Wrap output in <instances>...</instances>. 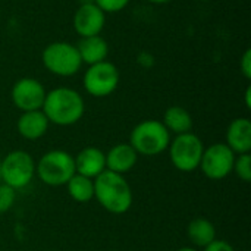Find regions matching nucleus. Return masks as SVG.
<instances>
[{
  "label": "nucleus",
  "instance_id": "10",
  "mask_svg": "<svg viewBox=\"0 0 251 251\" xmlns=\"http://www.w3.org/2000/svg\"><path fill=\"white\" fill-rule=\"evenodd\" d=\"M46 94L47 91L44 85L35 78H28V76L16 81L10 91L12 103L21 112L41 110Z\"/></svg>",
  "mask_w": 251,
  "mask_h": 251
},
{
  "label": "nucleus",
  "instance_id": "18",
  "mask_svg": "<svg viewBox=\"0 0 251 251\" xmlns=\"http://www.w3.org/2000/svg\"><path fill=\"white\" fill-rule=\"evenodd\" d=\"M187 235L194 246L204 249L216 240V228L209 219L197 218L188 224Z\"/></svg>",
  "mask_w": 251,
  "mask_h": 251
},
{
  "label": "nucleus",
  "instance_id": "2",
  "mask_svg": "<svg viewBox=\"0 0 251 251\" xmlns=\"http://www.w3.org/2000/svg\"><path fill=\"white\" fill-rule=\"evenodd\" d=\"M94 199L112 215H124L132 206V190L124 175L104 171L94 178Z\"/></svg>",
  "mask_w": 251,
  "mask_h": 251
},
{
  "label": "nucleus",
  "instance_id": "1",
  "mask_svg": "<svg viewBox=\"0 0 251 251\" xmlns=\"http://www.w3.org/2000/svg\"><path fill=\"white\" fill-rule=\"evenodd\" d=\"M41 110L50 124L57 126H71L84 116L85 103L76 90L57 87L46 94Z\"/></svg>",
  "mask_w": 251,
  "mask_h": 251
},
{
  "label": "nucleus",
  "instance_id": "9",
  "mask_svg": "<svg viewBox=\"0 0 251 251\" xmlns=\"http://www.w3.org/2000/svg\"><path fill=\"white\" fill-rule=\"evenodd\" d=\"M234 162L235 153L225 143H216L204 149L199 168L209 179L221 181L232 172Z\"/></svg>",
  "mask_w": 251,
  "mask_h": 251
},
{
  "label": "nucleus",
  "instance_id": "20",
  "mask_svg": "<svg viewBox=\"0 0 251 251\" xmlns=\"http://www.w3.org/2000/svg\"><path fill=\"white\" fill-rule=\"evenodd\" d=\"M232 172H235V175H237L241 181H244V182H250L251 181L250 153H244V154H238V156H235V162H234Z\"/></svg>",
  "mask_w": 251,
  "mask_h": 251
},
{
  "label": "nucleus",
  "instance_id": "16",
  "mask_svg": "<svg viewBox=\"0 0 251 251\" xmlns=\"http://www.w3.org/2000/svg\"><path fill=\"white\" fill-rule=\"evenodd\" d=\"M76 50L82 63L96 65L106 60L109 54V44L101 35H93L81 38L76 46Z\"/></svg>",
  "mask_w": 251,
  "mask_h": 251
},
{
  "label": "nucleus",
  "instance_id": "5",
  "mask_svg": "<svg viewBox=\"0 0 251 251\" xmlns=\"http://www.w3.org/2000/svg\"><path fill=\"white\" fill-rule=\"evenodd\" d=\"M41 60L44 68L57 76H72L82 65L76 46L68 41H54L46 46Z\"/></svg>",
  "mask_w": 251,
  "mask_h": 251
},
{
  "label": "nucleus",
  "instance_id": "25",
  "mask_svg": "<svg viewBox=\"0 0 251 251\" xmlns=\"http://www.w3.org/2000/svg\"><path fill=\"white\" fill-rule=\"evenodd\" d=\"M137 60H138V63H140L141 66H144V68H151V66L154 65V57H153L150 53H147V51L140 53L138 57H137Z\"/></svg>",
  "mask_w": 251,
  "mask_h": 251
},
{
  "label": "nucleus",
  "instance_id": "19",
  "mask_svg": "<svg viewBox=\"0 0 251 251\" xmlns=\"http://www.w3.org/2000/svg\"><path fill=\"white\" fill-rule=\"evenodd\" d=\"M68 194L78 203H87L94 199V179L75 174L66 184Z\"/></svg>",
  "mask_w": 251,
  "mask_h": 251
},
{
  "label": "nucleus",
  "instance_id": "11",
  "mask_svg": "<svg viewBox=\"0 0 251 251\" xmlns=\"http://www.w3.org/2000/svg\"><path fill=\"white\" fill-rule=\"evenodd\" d=\"M106 24V13L96 4H81L74 13V29L81 38L100 35Z\"/></svg>",
  "mask_w": 251,
  "mask_h": 251
},
{
  "label": "nucleus",
  "instance_id": "8",
  "mask_svg": "<svg viewBox=\"0 0 251 251\" xmlns=\"http://www.w3.org/2000/svg\"><path fill=\"white\" fill-rule=\"evenodd\" d=\"M119 79L121 75L118 68L113 63L104 60L96 65H90V68L84 74L82 84L90 96L101 99L115 93L119 85Z\"/></svg>",
  "mask_w": 251,
  "mask_h": 251
},
{
  "label": "nucleus",
  "instance_id": "27",
  "mask_svg": "<svg viewBox=\"0 0 251 251\" xmlns=\"http://www.w3.org/2000/svg\"><path fill=\"white\" fill-rule=\"evenodd\" d=\"M147 1L154 3V4H166V3H169V1H172V0H147Z\"/></svg>",
  "mask_w": 251,
  "mask_h": 251
},
{
  "label": "nucleus",
  "instance_id": "24",
  "mask_svg": "<svg viewBox=\"0 0 251 251\" xmlns=\"http://www.w3.org/2000/svg\"><path fill=\"white\" fill-rule=\"evenodd\" d=\"M203 251H235L234 250V247L229 244V243H226V241H224V240H215L212 244H209L207 247H204V250Z\"/></svg>",
  "mask_w": 251,
  "mask_h": 251
},
{
  "label": "nucleus",
  "instance_id": "28",
  "mask_svg": "<svg viewBox=\"0 0 251 251\" xmlns=\"http://www.w3.org/2000/svg\"><path fill=\"white\" fill-rule=\"evenodd\" d=\"M79 1V6L81 4H91V3H94V0H78Z\"/></svg>",
  "mask_w": 251,
  "mask_h": 251
},
{
  "label": "nucleus",
  "instance_id": "17",
  "mask_svg": "<svg viewBox=\"0 0 251 251\" xmlns=\"http://www.w3.org/2000/svg\"><path fill=\"white\" fill-rule=\"evenodd\" d=\"M162 124L169 132H174L176 135L191 132L193 128V118L190 112L181 106H171L166 109L163 115Z\"/></svg>",
  "mask_w": 251,
  "mask_h": 251
},
{
  "label": "nucleus",
  "instance_id": "7",
  "mask_svg": "<svg viewBox=\"0 0 251 251\" xmlns=\"http://www.w3.org/2000/svg\"><path fill=\"white\" fill-rule=\"evenodd\" d=\"M168 149L171 162L179 172H193L199 169L204 146L196 134L185 132L176 135Z\"/></svg>",
  "mask_w": 251,
  "mask_h": 251
},
{
  "label": "nucleus",
  "instance_id": "6",
  "mask_svg": "<svg viewBox=\"0 0 251 251\" xmlns=\"http://www.w3.org/2000/svg\"><path fill=\"white\" fill-rule=\"evenodd\" d=\"M35 175V162L32 156L22 150L10 151L0 159V181L13 190L26 187Z\"/></svg>",
  "mask_w": 251,
  "mask_h": 251
},
{
  "label": "nucleus",
  "instance_id": "3",
  "mask_svg": "<svg viewBox=\"0 0 251 251\" xmlns=\"http://www.w3.org/2000/svg\"><path fill=\"white\" fill-rule=\"evenodd\" d=\"M129 144L137 151L147 157L162 154L171 144V132L162 121L146 119L134 126L129 135Z\"/></svg>",
  "mask_w": 251,
  "mask_h": 251
},
{
  "label": "nucleus",
  "instance_id": "14",
  "mask_svg": "<svg viewBox=\"0 0 251 251\" xmlns=\"http://www.w3.org/2000/svg\"><path fill=\"white\" fill-rule=\"evenodd\" d=\"M235 154L250 153L251 150V122L249 118L234 119L226 129V143Z\"/></svg>",
  "mask_w": 251,
  "mask_h": 251
},
{
  "label": "nucleus",
  "instance_id": "4",
  "mask_svg": "<svg viewBox=\"0 0 251 251\" xmlns=\"http://www.w3.org/2000/svg\"><path fill=\"white\" fill-rule=\"evenodd\" d=\"M76 174L74 156L65 150H50L35 165V175L49 187H62Z\"/></svg>",
  "mask_w": 251,
  "mask_h": 251
},
{
  "label": "nucleus",
  "instance_id": "13",
  "mask_svg": "<svg viewBox=\"0 0 251 251\" xmlns=\"http://www.w3.org/2000/svg\"><path fill=\"white\" fill-rule=\"evenodd\" d=\"M74 160L76 174L91 179L97 178L101 172L106 171V156L100 149L94 146L82 149L76 157H74Z\"/></svg>",
  "mask_w": 251,
  "mask_h": 251
},
{
  "label": "nucleus",
  "instance_id": "21",
  "mask_svg": "<svg viewBox=\"0 0 251 251\" xmlns=\"http://www.w3.org/2000/svg\"><path fill=\"white\" fill-rule=\"evenodd\" d=\"M16 200V190L6 184H0V213L12 209Z\"/></svg>",
  "mask_w": 251,
  "mask_h": 251
},
{
  "label": "nucleus",
  "instance_id": "26",
  "mask_svg": "<svg viewBox=\"0 0 251 251\" xmlns=\"http://www.w3.org/2000/svg\"><path fill=\"white\" fill-rule=\"evenodd\" d=\"M250 94H251V88L250 87H247V90H246V104H247V107H250L251 106Z\"/></svg>",
  "mask_w": 251,
  "mask_h": 251
},
{
  "label": "nucleus",
  "instance_id": "23",
  "mask_svg": "<svg viewBox=\"0 0 251 251\" xmlns=\"http://www.w3.org/2000/svg\"><path fill=\"white\" fill-rule=\"evenodd\" d=\"M240 71L241 74L244 75L246 79H250L251 78V50L247 49L241 57V62H240Z\"/></svg>",
  "mask_w": 251,
  "mask_h": 251
},
{
  "label": "nucleus",
  "instance_id": "12",
  "mask_svg": "<svg viewBox=\"0 0 251 251\" xmlns=\"http://www.w3.org/2000/svg\"><path fill=\"white\" fill-rule=\"evenodd\" d=\"M106 171L125 175L134 169L138 160L137 151L129 143H121L113 146L106 154Z\"/></svg>",
  "mask_w": 251,
  "mask_h": 251
},
{
  "label": "nucleus",
  "instance_id": "15",
  "mask_svg": "<svg viewBox=\"0 0 251 251\" xmlns=\"http://www.w3.org/2000/svg\"><path fill=\"white\" fill-rule=\"evenodd\" d=\"M49 125L50 122L43 113V110H31L21 113L16 122V129L22 138L34 141L41 138L47 132Z\"/></svg>",
  "mask_w": 251,
  "mask_h": 251
},
{
  "label": "nucleus",
  "instance_id": "29",
  "mask_svg": "<svg viewBox=\"0 0 251 251\" xmlns=\"http://www.w3.org/2000/svg\"><path fill=\"white\" fill-rule=\"evenodd\" d=\"M176 251H197L196 249H193V247H182V249H179V250Z\"/></svg>",
  "mask_w": 251,
  "mask_h": 251
},
{
  "label": "nucleus",
  "instance_id": "22",
  "mask_svg": "<svg viewBox=\"0 0 251 251\" xmlns=\"http://www.w3.org/2000/svg\"><path fill=\"white\" fill-rule=\"evenodd\" d=\"M131 0H94V3L104 12V13H118L124 10Z\"/></svg>",
  "mask_w": 251,
  "mask_h": 251
}]
</instances>
